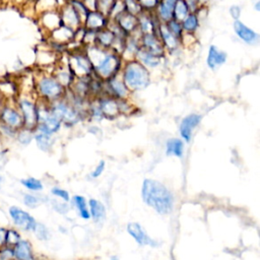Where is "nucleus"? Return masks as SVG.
Listing matches in <instances>:
<instances>
[{"mask_svg":"<svg viewBox=\"0 0 260 260\" xmlns=\"http://www.w3.org/2000/svg\"><path fill=\"white\" fill-rule=\"evenodd\" d=\"M143 201L159 213L160 214H168L173 210L174 199L170 190L159 181L147 179L142 184Z\"/></svg>","mask_w":260,"mask_h":260,"instance_id":"obj_1","label":"nucleus"},{"mask_svg":"<svg viewBox=\"0 0 260 260\" xmlns=\"http://www.w3.org/2000/svg\"><path fill=\"white\" fill-rule=\"evenodd\" d=\"M121 78L129 92H138L148 88L151 82L150 70L138 60L126 61L121 69Z\"/></svg>","mask_w":260,"mask_h":260,"instance_id":"obj_2","label":"nucleus"},{"mask_svg":"<svg viewBox=\"0 0 260 260\" xmlns=\"http://www.w3.org/2000/svg\"><path fill=\"white\" fill-rule=\"evenodd\" d=\"M34 92L38 100L50 104L65 98L67 90L59 84L53 75L42 72L34 80Z\"/></svg>","mask_w":260,"mask_h":260,"instance_id":"obj_3","label":"nucleus"},{"mask_svg":"<svg viewBox=\"0 0 260 260\" xmlns=\"http://www.w3.org/2000/svg\"><path fill=\"white\" fill-rule=\"evenodd\" d=\"M15 104L24 121V127L35 130L38 125V99L32 92H20Z\"/></svg>","mask_w":260,"mask_h":260,"instance_id":"obj_4","label":"nucleus"},{"mask_svg":"<svg viewBox=\"0 0 260 260\" xmlns=\"http://www.w3.org/2000/svg\"><path fill=\"white\" fill-rule=\"evenodd\" d=\"M51 112L60 120L62 125L74 126L81 120V113L65 98L48 104Z\"/></svg>","mask_w":260,"mask_h":260,"instance_id":"obj_5","label":"nucleus"},{"mask_svg":"<svg viewBox=\"0 0 260 260\" xmlns=\"http://www.w3.org/2000/svg\"><path fill=\"white\" fill-rule=\"evenodd\" d=\"M122 67V56L112 50H109L104 59L93 68V75L98 76L101 80L107 81L110 78L118 76Z\"/></svg>","mask_w":260,"mask_h":260,"instance_id":"obj_6","label":"nucleus"},{"mask_svg":"<svg viewBox=\"0 0 260 260\" xmlns=\"http://www.w3.org/2000/svg\"><path fill=\"white\" fill-rule=\"evenodd\" d=\"M7 216L13 226L20 232L33 233L38 223L32 214L17 205H10L8 207Z\"/></svg>","mask_w":260,"mask_h":260,"instance_id":"obj_7","label":"nucleus"},{"mask_svg":"<svg viewBox=\"0 0 260 260\" xmlns=\"http://www.w3.org/2000/svg\"><path fill=\"white\" fill-rule=\"evenodd\" d=\"M68 68L75 78H89L93 75V67L85 52H74L68 58Z\"/></svg>","mask_w":260,"mask_h":260,"instance_id":"obj_8","label":"nucleus"},{"mask_svg":"<svg viewBox=\"0 0 260 260\" xmlns=\"http://www.w3.org/2000/svg\"><path fill=\"white\" fill-rule=\"evenodd\" d=\"M0 122L16 130L24 127L22 115L16 108L15 101H6L0 110Z\"/></svg>","mask_w":260,"mask_h":260,"instance_id":"obj_9","label":"nucleus"},{"mask_svg":"<svg viewBox=\"0 0 260 260\" xmlns=\"http://www.w3.org/2000/svg\"><path fill=\"white\" fill-rule=\"evenodd\" d=\"M202 120V115L197 113H191L186 115L179 124V133L184 142H190L193 137L194 129L199 125Z\"/></svg>","mask_w":260,"mask_h":260,"instance_id":"obj_10","label":"nucleus"},{"mask_svg":"<svg viewBox=\"0 0 260 260\" xmlns=\"http://www.w3.org/2000/svg\"><path fill=\"white\" fill-rule=\"evenodd\" d=\"M139 44L142 49L151 52L152 54L158 57H163L166 51L159 35L155 34L141 35L139 38Z\"/></svg>","mask_w":260,"mask_h":260,"instance_id":"obj_11","label":"nucleus"},{"mask_svg":"<svg viewBox=\"0 0 260 260\" xmlns=\"http://www.w3.org/2000/svg\"><path fill=\"white\" fill-rule=\"evenodd\" d=\"M233 29L236 36L248 45H256L259 43L260 36L255 31L247 27L241 20H234Z\"/></svg>","mask_w":260,"mask_h":260,"instance_id":"obj_12","label":"nucleus"},{"mask_svg":"<svg viewBox=\"0 0 260 260\" xmlns=\"http://www.w3.org/2000/svg\"><path fill=\"white\" fill-rule=\"evenodd\" d=\"M59 14H60L62 25H64L75 31L82 27V22L79 15L76 12L75 8L72 7L69 3H66L65 5L62 6L59 10Z\"/></svg>","mask_w":260,"mask_h":260,"instance_id":"obj_13","label":"nucleus"},{"mask_svg":"<svg viewBox=\"0 0 260 260\" xmlns=\"http://www.w3.org/2000/svg\"><path fill=\"white\" fill-rule=\"evenodd\" d=\"M114 23L126 35H133L138 31V16L132 15L126 12H123L114 18Z\"/></svg>","mask_w":260,"mask_h":260,"instance_id":"obj_14","label":"nucleus"},{"mask_svg":"<svg viewBox=\"0 0 260 260\" xmlns=\"http://www.w3.org/2000/svg\"><path fill=\"white\" fill-rule=\"evenodd\" d=\"M108 20L110 19L107 16L103 15L102 14L97 12V10H92V12H89L82 27L87 31H92V32L97 33L98 31H101L108 27Z\"/></svg>","mask_w":260,"mask_h":260,"instance_id":"obj_15","label":"nucleus"},{"mask_svg":"<svg viewBox=\"0 0 260 260\" xmlns=\"http://www.w3.org/2000/svg\"><path fill=\"white\" fill-rule=\"evenodd\" d=\"M104 118H114L120 114L118 100L112 96H104L97 103Z\"/></svg>","mask_w":260,"mask_h":260,"instance_id":"obj_16","label":"nucleus"},{"mask_svg":"<svg viewBox=\"0 0 260 260\" xmlns=\"http://www.w3.org/2000/svg\"><path fill=\"white\" fill-rule=\"evenodd\" d=\"M228 59V54L225 51L217 48L215 45H212L209 48L206 57V64L212 70H216L223 66Z\"/></svg>","mask_w":260,"mask_h":260,"instance_id":"obj_17","label":"nucleus"},{"mask_svg":"<svg viewBox=\"0 0 260 260\" xmlns=\"http://www.w3.org/2000/svg\"><path fill=\"white\" fill-rule=\"evenodd\" d=\"M107 85L111 92L109 96H112L117 100H128L130 92L124 85L122 78L119 77V75L107 80Z\"/></svg>","mask_w":260,"mask_h":260,"instance_id":"obj_18","label":"nucleus"},{"mask_svg":"<svg viewBox=\"0 0 260 260\" xmlns=\"http://www.w3.org/2000/svg\"><path fill=\"white\" fill-rule=\"evenodd\" d=\"M158 35L162 41L165 50L174 51L178 49V47L180 46V39H178L170 32V30L165 23L160 24L158 29Z\"/></svg>","mask_w":260,"mask_h":260,"instance_id":"obj_19","label":"nucleus"},{"mask_svg":"<svg viewBox=\"0 0 260 260\" xmlns=\"http://www.w3.org/2000/svg\"><path fill=\"white\" fill-rule=\"evenodd\" d=\"M34 141L40 151L48 153L53 148L54 135L37 126L34 130Z\"/></svg>","mask_w":260,"mask_h":260,"instance_id":"obj_20","label":"nucleus"},{"mask_svg":"<svg viewBox=\"0 0 260 260\" xmlns=\"http://www.w3.org/2000/svg\"><path fill=\"white\" fill-rule=\"evenodd\" d=\"M14 249L15 260H36L32 244L27 239H22Z\"/></svg>","mask_w":260,"mask_h":260,"instance_id":"obj_21","label":"nucleus"},{"mask_svg":"<svg viewBox=\"0 0 260 260\" xmlns=\"http://www.w3.org/2000/svg\"><path fill=\"white\" fill-rule=\"evenodd\" d=\"M116 35L113 31L107 27L101 31H98L96 33L95 44L97 47L104 49V50H112V47L115 42Z\"/></svg>","mask_w":260,"mask_h":260,"instance_id":"obj_22","label":"nucleus"},{"mask_svg":"<svg viewBox=\"0 0 260 260\" xmlns=\"http://www.w3.org/2000/svg\"><path fill=\"white\" fill-rule=\"evenodd\" d=\"M127 231L129 235L134 239L137 243L139 245H150V246H155V242L153 239L144 232L141 226L138 223H130L127 226Z\"/></svg>","mask_w":260,"mask_h":260,"instance_id":"obj_23","label":"nucleus"},{"mask_svg":"<svg viewBox=\"0 0 260 260\" xmlns=\"http://www.w3.org/2000/svg\"><path fill=\"white\" fill-rule=\"evenodd\" d=\"M40 23L42 27L49 31V32H53L54 30L59 28L62 25L61 17L59 10H51V12H46L40 15Z\"/></svg>","mask_w":260,"mask_h":260,"instance_id":"obj_24","label":"nucleus"},{"mask_svg":"<svg viewBox=\"0 0 260 260\" xmlns=\"http://www.w3.org/2000/svg\"><path fill=\"white\" fill-rule=\"evenodd\" d=\"M51 38L53 40L54 43L60 45H66L71 41L75 40L76 31L72 30L64 25H61L59 28L51 32Z\"/></svg>","mask_w":260,"mask_h":260,"instance_id":"obj_25","label":"nucleus"},{"mask_svg":"<svg viewBox=\"0 0 260 260\" xmlns=\"http://www.w3.org/2000/svg\"><path fill=\"white\" fill-rule=\"evenodd\" d=\"M134 59L138 60L139 63H141L144 67H147L148 69H153L155 67H158L162 62V57L155 56V55L152 54L151 52L142 49L141 47L137 52V54H135V56H134Z\"/></svg>","mask_w":260,"mask_h":260,"instance_id":"obj_26","label":"nucleus"},{"mask_svg":"<svg viewBox=\"0 0 260 260\" xmlns=\"http://www.w3.org/2000/svg\"><path fill=\"white\" fill-rule=\"evenodd\" d=\"M138 31L141 35L145 34H155L158 35L155 30L159 29V26H155L153 17L147 12H143L138 16Z\"/></svg>","mask_w":260,"mask_h":260,"instance_id":"obj_27","label":"nucleus"},{"mask_svg":"<svg viewBox=\"0 0 260 260\" xmlns=\"http://www.w3.org/2000/svg\"><path fill=\"white\" fill-rule=\"evenodd\" d=\"M19 85L12 79L0 80V93L6 101H15L19 93Z\"/></svg>","mask_w":260,"mask_h":260,"instance_id":"obj_28","label":"nucleus"},{"mask_svg":"<svg viewBox=\"0 0 260 260\" xmlns=\"http://www.w3.org/2000/svg\"><path fill=\"white\" fill-rule=\"evenodd\" d=\"M177 0H160L157 7V17L161 23H168L173 18V8Z\"/></svg>","mask_w":260,"mask_h":260,"instance_id":"obj_29","label":"nucleus"},{"mask_svg":"<svg viewBox=\"0 0 260 260\" xmlns=\"http://www.w3.org/2000/svg\"><path fill=\"white\" fill-rule=\"evenodd\" d=\"M166 153L168 155L182 158L184 153V141L181 138H177L168 139L167 143H166Z\"/></svg>","mask_w":260,"mask_h":260,"instance_id":"obj_30","label":"nucleus"},{"mask_svg":"<svg viewBox=\"0 0 260 260\" xmlns=\"http://www.w3.org/2000/svg\"><path fill=\"white\" fill-rule=\"evenodd\" d=\"M189 14L190 10L185 0H177L173 8V19L177 20V22L179 23H182Z\"/></svg>","mask_w":260,"mask_h":260,"instance_id":"obj_31","label":"nucleus"},{"mask_svg":"<svg viewBox=\"0 0 260 260\" xmlns=\"http://www.w3.org/2000/svg\"><path fill=\"white\" fill-rule=\"evenodd\" d=\"M90 209H91L90 214L92 216V218L95 220L96 223H100L104 221V218H105L106 216V210H105V206L103 205L102 202L96 199H91Z\"/></svg>","mask_w":260,"mask_h":260,"instance_id":"obj_32","label":"nucleus"},{"mask_svg":"<svg viewBox=\"0 0 260 260\" xmlns=\"http://www.w3.org/2000/svg\"><path fill=\"white\" fill-rule=\"evenodd\" d=\"M199 17L195 13L194 14H189L186 16V18L181 23L183 32L184 33H189V34H194L195 31L199 29Z\"/></svg>","mask_w":260,"mask_h":260,"instance_id":"obj_33","label":"nucleus"},{"mask_svg":"<svg viewBox=\"0 0 260 260\" xmlns=\"http://www.w3.org/2000/svg\"><path fill=\"white\" fill-rule=\"evenodd\" d=\"M20 184L31 193H37L44 189V185L42 181L35 178V177H27L20 180Z\"/></svg>","mask_w":260,"mask_h":260,"instance_id":"obj_34","label":"nucleus"},{"mask_svg":"<svg viewBox=\"0 0 260 260\" xmlns=\"http://www.w3.org/2000/svg\"><path fill=\"white\" fill-rule=\"evenodd\" d=\"M19 145L28 147L34 141V130L23 127L17 130L15 140Z\"/></svg>","mask_w":260,"mask_h":260,"instance_id":"obj_35","label":"nucleus"},{"mask_svg":"<svg viewBox=\"0 0 260 260\" xmlns=\"http://www.w3.org/2000/svg\"><path fill=\"white\" fill-rule=\"evenodd\" d=\"M116 2L117 0H96V10L109 18Z\"/></svg>","mask_w":260,"mask_h":260,"instance_id":"obj_36","label":"nucleus"},{"mask_svg":"<svg viewBox=\"0 0 260 260\" xmlns=\"http://www.w3.org/2000/svg\"><path fill=\"white\" fill-rule=\"evenodd\" d=\"M43 201L44 200L42 197L35 193L28 192L23 195V203L25 204V206L28 207V209H31V210L37 209V207H39L43 203Z\"/></svg>","mask_w":260,"mask_h":260,"instance_id":"obj_37","label":"nucleus"},{"mask_svg":"<svg viewBox=\"0 0 260 260\" xmlns=\"http://www.w3.org/2000/svg\"><path fill=\"white\" fill-rule=\"evenodd\" d=\"M58 0H37L36 12L38 14H43L51 10H57Z\"/></svg>","mask_w":260,"mask_h":260,"instance_id":"obj_38","label":"nucleus"},{"mask_svg":"<svg viewBox=\"0 0 260 260\" xmlns=\"http://www.w3.org/2000/svg\"><path fill=\"white\" fill-rule=\"evenodd\" d=\"M23 237L20 234V231H18L17 229L15 227H10L6 229V246L7 247H14L15 246L20 240H22Z\"/></svg>","mask_w":260,"mask_h":260,"instance_id":"obj_39","label":"nucleus"},{"mask_svg":"<svg viewBox=\"0 0 260 260\" xmlns=\"http://www.w3.org/2000/svg\"><path fill=\"white\" fill-rule=\"evenodd\" d=\"M16 133H17L16 129H14V128L9 127V126L5 125V124L0 122V138H1L2 142L15 141Z\"/></svg>","mask_w":260,"mask_h":260,"instance_id":"obj_40","label":"nucleus"},{"mask_svg":"<svg viewBox=\"0 0 260 260\" xmlns=\"http://www.w3.org/2000/svg\"><path fill=\"white\" fill-rule=\"evenodd\" d=\"M74 201H75V204H76V209L79 213V215L84 218V220H89L91 214H90V212L88 210V205H87L85 197L76 195V196H75Z\"/></svg>","mask_w":260,"mask_h":260,"instance_id":"obj_41","label":"nucleus"},{"mask_svg":"<svg viewBox=\"0 0 260 260\" xmlns=\"http://www.w3.org/2000/svg\"><path fill=\"white\" fill-rule=\"evenodd\" d=\"M122 1L124 3V8H125L126 13L135 16H138L143 13V9L141 8L138 0H122Z\"/></svg>","mask_w":260,"mask_h":260,"instance_id":"obj_42","label":"nucleus"},{"mask_svg":"<svg viewBox=\"0 0 260 260\" xmlns=\"http://www.w3.org/2000/svg\"><path fill=\"white\" fill-rule=\"evenodd\" d=\"M33 233L40 241H47L50 238V232L48 230V228L44 224L37 223Z\"/></svg>","mask_w":260,"mask_h":260,"instance_id":"obj_43","label":"nucleus"},{"mask_svg":"<svg viewBox=\"0 0 260 260\" xmlns=\"http://www.w3.org/2000/svg\"><path fill=\"white\" fill-rule=\"evenodd\" d=\"M166 25H167L168 29L170 30V32L172 34H174L178 39L181 38V36L184 33L183 32V29H182V26H181V23L177 22V20H175V19L172 18L171 20H169L168 23H166Z\"/></svg>","mask_w":260,"mask_h":260,"instance_id":"obj_44","label":"nucleus"},{"mask_svg":"<svg viewBox=\"0 0 260 260\" xmlns=\"http://www.w3.org/2000/svg\"><path fill=\"white\" fill-rule=\"evenodd\" d=\"M138 3L140 4L141 8L145 10H148V12H151L153 9H157L160 0H138Z\"/></svg>","mask_w":260,"mask_h":260,"instance_id":"obj_45","label":"nucleus"},{"mask_svg":"<svg viewBox=\"0 0 260 260\" xmlns=\"http://www.w3.org/2000/svg\"><path fill=\"white\" fill-rule=\"evenodd\" d=\"M0 260H15L14 249L7 246L0 248Z\"/></svg>","mask_w":260,"mask_h":260,"instance_id":"obj_46","label":"nucleus"},{"mask_svg":"<svg viewBox=\"0 0 260 260\" xmlns=\"http://www.w3.org/2000/svg\"><path fill=\"white\" fill-rule=\"evenodd\" d=\"M51 192H52V194H53L54 196L60 197L61 199H63V200H65V201H68V200H69V194H68V192L65 191L64 189L58 188V187H54V188H52Z\"/></svg>","mask_w":260,"mask_h":260,"instance_id":"obj_47","label":"nucleus"},{"mask_svg":"<svg viewBox=\"0 0 260 260\" xmlns=\"http://www.w3.org/2000/svg\"><path fill=\"white\" fill-rule=\"evenodd\" d=\"M105 167H106V163L104 161H101L97 167L95 168V170H93L91 174V176L92 177V178H98V177H100L102 175V173L104 172V170H105Z\"/></svg>","mask_w":260,"mask_h":260,"instance_id":"obj_48","label":"nucleus"},{"mask_svg":"<svg viewBox=\"0 0 260 260\" xmlns=\"http://www.w3.org/2000/svg\"><path fill=\"white\" fill-rule=\"evenodd\" d=\"M229 13L234 20H239L241 16V7L239 5H232L229 9Z\"/></svg>","mask_w":260,"mask_h":260,"instance_id":"obj_49","label":"nucleus"},{"mask_svg":"<svg viewBox=\"0 0 260 260\" xmlns=\"http://www.w3.org/2000/svg\"><path fill=\"white\" fill-rule=\"evenodd\" d=\"M6 229L5 226L0 227V248L6 246Z\"/></svg>","mask_w":260,"mask_h":260,"instance_id":"obj_50","label":"nucleus"},{"mask_svg":"<svg viewBox=\"0 0 260 260\" xmlns=\"http://www.w3.org/2000/svg\"><path fill=\"white\" fill-rule=\"evenodd\" d=\"M4 182H5V178H4L3 173H2V166H0V190L2 189Z\"/></svg>","mask_w":260,"mask_h":260,"instance_id":"obj_51","label":"nucleus"},{"mask_svg":"<svg viewBox=\"0 0 260 260\" xmlns=\"http://www.w3.org/2000/svg\"><path fill=\"white\" fill-rule=\"evenodd\" d=\"M5 103H6V100L4 99V97L1 95V93H0V110H1V108L3 107Z\"/></svg>","mask_w":260,"mask_h":260,"instance_id":"obj_52","label":"nucleus"},{"mask_svg":"<svg viewBox=\"0 0 260 260\" xmlns=\"http://www.w3.org/2000/svg\"><path fill=\"white\" fill-rule=\"evenodd\" d=\"M254 8H255L256 12H260V0H257V1L255 2Z\"/></svg>","mask_w":260,"mask_h":260,"instance_id":"obj_53","label":"nucleus"},{"mask_svg":"<svg viewBox=\"0 0 260 260\" xmlns=\"http://www.w3.org/2000/svg\"><path fill=\"white\" fill-rule=\"evenodd\" d=\"M210 1V0H199V4H201V5H204V4H206L207 2H209Z\"/></svg>","mask_w":260,"mask_h":260,"instance_id":"obj_54","label":"nucleus"},{"mask_svg":"<svg viewBox=\"0 0 260 260\" xmlns=\"http://www.w3.org/2000/svg\"><path fill=\"white\" fill-rule=\"evenodd\" d=\"M2 145H3V142H2L1 138H0V148H1V147H2Z\"/></svg>","mask_w":260,"mask_h":260,"instance_id":"obj_55","label":"nucleus"},{"mask_svg":"<svg viewBox=\"0 0 260 260\" xmlns=\"http://www.w3.org/2000/svg\"><path fill=\"white\" fill-rule=\"evenodd\" d=\"M112 260H119V259H118V258H116V257H114Z\"/></svg>","mask_w":260,"mask_h":260,"instance_id":"obj_56","label":"nucleus"},{"mask_svg":"<svg viewBox=\"0 0 260 260\" xmlns=\"http://www.w3.org/2000/svg\"><path fill=\"white\" fill-rule=\"evenodd\" d=\"M1 226H2V225H1V223H0V227H1Z\"/></svg>","mask_w":260,"mask_h":260,"instance_id":"obj_57","label":"nucleus"}]
</instances>
